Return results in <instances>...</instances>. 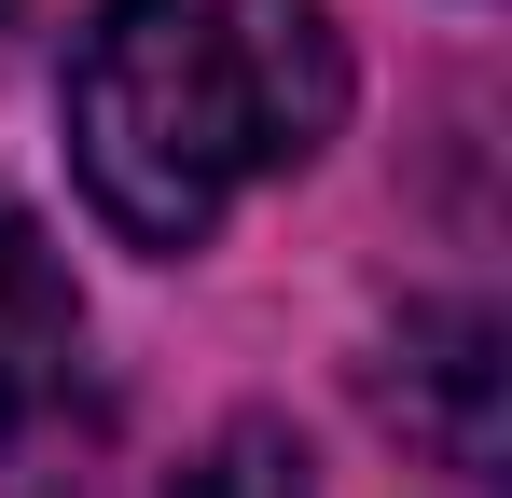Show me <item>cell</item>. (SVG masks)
Instances as JSON below:
<instances>
[{"label":"cell","mask_w":512,"mask_h":498,"mask_svg":"<svg viewBox=\"0 0 512 498\" xmlns=\"http://www.w3.org/2000/svg\"><path fill=\"white\" fill-rule=\"evenodd\" d=\"M70 166L84 208L125 249H208L263 180H305L346 139V56L333 0H97L70 28Z\"/></svg>","instance_id":"cell-1"},{"label":"cell","mask_w":512,"mask_h":498,"mask_svg":"<svg viewBox=\"0 0 512 498\" xmlns=\"http://www.w3.org/2000/svg\"><path fill=\"white\" fill-rule=\"evenodd\" d=\"M111 457V374L56 222L0 180V498H84Z\"/></svg>","instance_id":"cell-2"},{"label":"cell","mask_w":512,"mask_h":498,"mask_svg":"<svg viewBox=\"0 0 512 498\" xmlns=\"http://www.w3.org/2000/svg\"><path fill=\"white\" fill-rule=\"evenodd\" d=\"M374 402L402 443H429L443 471H499V402H512V332L485 305H416L402 346H388V374H374Z\"/></svg>","instance_id":"cell-3"},{"label":"cell","mask_w":512,"mask_h":498,"mask_svg":"<svg viewBox=\"0 0 512 498\" xmlns=\"http://www.w3.org/2000/svg\"><path fill=\"white\" fill-rule=\"evenodd\" d=\"M167 498H319V485H305V443H291L277 415H236V429H222Z\"/></svg>","instance_id":"cell-4"}]
</instances>
